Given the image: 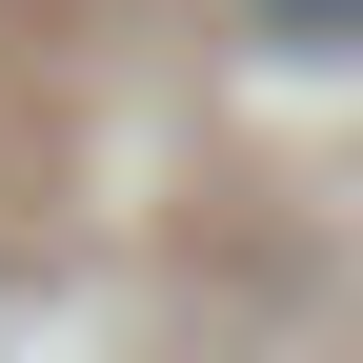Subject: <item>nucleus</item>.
<instances>
[{"label":"nucleus","instance_id":"f257e3e1","mask_svg":"<svg viewBox=\"0 0 363 363\" xmlns=\"http://www.w3.org/2000/svg\"><path fill=\"white\" fill-rule=\"evenodd\" d=\"M262 40H363V0H242Z\"/></svg>","mask_w":363,"mask_h":363}]
</instances>
